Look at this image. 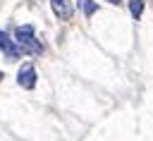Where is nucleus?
Returning a JSON list of instances; mask_svg holds the SVG:
<instances>
[{
	"label": "nucleus",
	"mask_w": 153,
	"mask_h": 141,
	"mask_svg": "<svg viewBox=\"0 0 153 141\" xmlns=\"http://www.w3.org/2000/svg\"><path fill=\"white\" fill-rule=\"evenodd\" d=\"M14 43L22 50V55H41L43 53V43L36 38V31L31 24H22L14 29Z\"/></svg>",
	"instance_id": "f257e3e1"
},
{
	"label": "nucleus",
	"mask_w": 153,
	"mask_h": 141,
	"mask_svg": "<svg viewBox=\"0 0 153 141\" xmlns=\"http://www.w3.org/2000/svg\"><path fill=\"white\" fill-rule=\"evenodd\" d=\"M36 67L31 65V62H26V65H22L19 67V72H17V84L22 86V88H26V91H31V88H36Z\"/></svg>",
	"instance_id": "f03ea898"
},
{
	"label": "nucleus",
	"mask_w": 153,
	"mask_h": 141,
	"mask_svg": "<svg viewBox=\"0 0 153 141\" xmlns=\"http://www.w3.org/2000/svg\"><path fill=\"white\" fill-rule=\"evenodd\" d=\"M0 50H2V55L10 57V60H19V57H22V50L17 48V43L12 41V36H10L7 31H2V29H0Z\"/></svg>",
	"instance_id": "7ed1b4c3"
},
{
	"label": "nucleus",
	"mask_w": 153,
	"mask_h": 141,
	"mask_svg": "<svg viewBox=\"0 0 153 141\" xmlns=\"http://www.w3.org/2000/svg\"><path fill=\"white\" fill-rule=\"evenodd\" d=\"M50 10H53V14H55L57 19H62V22L72 19V14H74L72 0H50Z\"/></svg>",
	"instance_id": "20e7f679"
},
{
	"label": "nucleus",
	"mask_w": 153,
	"mask_h": 141,
	"mask_svg": "<svg viewBox=\"0 0 153 141\" xmlns=\"http://www.w3.org/2000/svg\"><path fill=\"white\" fill-rule=\"evenodd\" d=\"M127 7H129V12H131V17H134V19H141L146 2H143V0H127Z\"/></svg>",
	"instance_id": "39448f33"
},
{
	"label": "nucleus",
	"mask_w": 153,
	"mask_h": 141,
	"mask_svg": "<svg viewBox=\"0 0 153 141\" xmlns=\"http://www.w3.org/2000/svg\"><path fill=\"white\" fill-rule=\"evenodd\" d=\"M79 5H81V10H84L86 17H93L98 12V2H93V0H79Z\"/></svg>",
	"instance_id": "423d86ee"
},
{
	"label": "nucleus",
	"mask_w": 153,
	"mask_h": 141,
	"mask_svg": "<svg viewBox=\"0 0 153 141\" xmlns=\"http://www.w3.org/2000/svg\"><path fill=\"white\" fill-rule=\"evenodd\" d=\"M105 2H110V5H122V0H105Z\"/></svg>",
	"instance_id": "0eeeda50"
},
{
	"label": "nucleus",
	"mask_w": 153,
	"mask_h": 141,
	"mask_svg": "<svg viewBox=\"0 0 153 141\" xmlns=\"http://www.w3.org/2000/svg\"><path fill=\"white\" fill-rule=\"evenodd\" d=\"M0 79H2V72H0Z\"/></svg>",
	"instance_id": "6e6552de"
}]
</instances>
